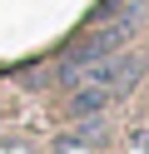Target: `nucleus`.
I'll return each mask as SVG.
<instances>
[{
  "label": "nucleus",
  "instance_id": "obj_1",
  "mask_svg": "<svg viewBox=\"0 0 149 154\" xmlns=\"http://www.w3.org/2000/svg\"><path fill=\"white\" fill-rule=\"evenodd\" d=\"M139 70H144V60L139 55H104V60H89V65H79L75 75H65L75 90H70V114H99L114 94H124L129 85L139 80Z\"/></svg>",
  "mask_w": 149,
  "mask_h": 154
},
{
  "label": "nucleus",
  "instance_id": "obj_2",
  "mask_svg": "<svg viewBox=\"0 0 149 154\" xmlns=\"http://www.w3.org/2000/svg\"><path fill=\"white\" fill-rule=\"evenodd\" d=\"M134 25H139V10H134V15H119V20H109L104 30H95V35H85V40H79L75 50L65 55L60 75H75L79 65H89V60H104V55H114L119 45H129V40H134Z\"/></svg>",
  "mask_w": 149,
  "mask_h": 154
}]
</instances>
